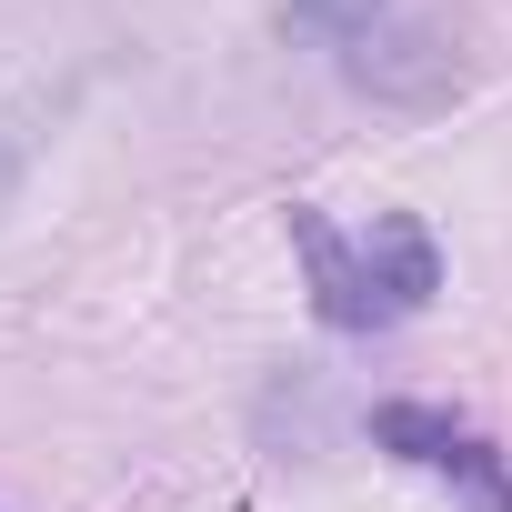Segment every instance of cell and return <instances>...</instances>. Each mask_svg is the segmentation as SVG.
<instances>
[{
	"mask_svg": "<svg viewBox=\"0 0 512 512\" xmlns=\"http://www.w3.org/2000/svg\"><path fill=\"white\" fill-rule=\"evenodd\" d=\"M372 21H382V0H292V31L312 41H372Z\"/></svg>",
	"mask_w": 512,
	"mask_h": 512,
	"instance_id": "3",
	"label": "cell"
},
{
	"mask_svg": "<svg viewBox=\"0 0 512 512\" xmlns=\"http://www.w3.org/2000/svg\"><path fill=\"white\" fill-rule=\"evenodd\" d=\"M372 442L402 452V462H422V472H442V482H462L482 512H512V462H502L472 422H452V412H432V402H382V412H372Z\"/></svg>",
	"mask_w": 512,
	"mask_h": 512,
	"instance_id": "2",
	"label": "cell"
},
{
	"mask_svg": "<svg viewBox=\"0 0 512 512\" xmlns=\"http://www.w3.org/2000/svg\"><path fill=\"white\" fill-rule=\"evenodd\" d=\"M292 251L312 262V312L332 322V332H382V322H402V312H422L432 292H442V251H432V231L422 221H372V241L352 251L322 211H292Z\"/></svg>",
	"mask_w": 512,
	"mask_h": 512,
	"instance_id": "1",
	"label": "cell"
}]
</instances>
